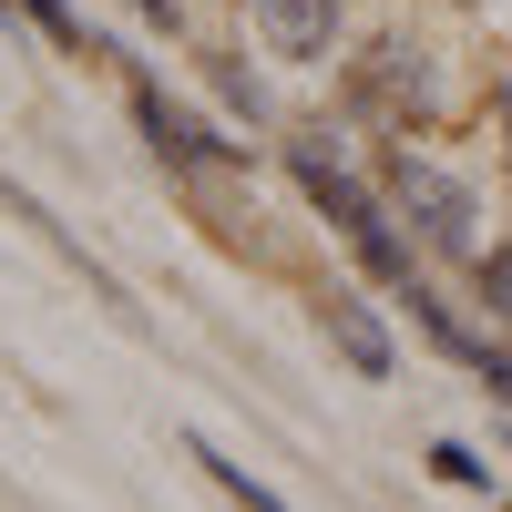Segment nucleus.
Returning <instances> with one entry per match:
<instances>
[{
    "label": "nucleus",
    "mask_w": 512,
    "mask_h": 512,
    "mask_svg": "<svg viewBox=\"0 0 512 512\" xmlns=\"http://www.w3.org/2000/svg\"><path fill=\"white\" fill-rule=\"evenodd\" d=\"M134 134L154 144V164H175V175H226L236 164V134H216V123L185 113V103H164L154 72H134Z\"/></svg>",
    "instance_id": "obj_4"
},
{
    "label": "nucleus",
    "mask_w": 512,
    "mask_h": 512,
    "mask_svg": "<svg viewBox=\"0 0 512 512\" xmlns=\"http://www.w3.org/2000/svg\"><path fill=\"white\" fill-rule=\"evenodd\" d=\"M390 205L410 216V236L431 246V256H482V195L451 175V164H431V154H390Z\"/></svg>",
    "instance_id": "obj_3"
},
{
    "label": "nucleus",
    "mask_w": 512,
    "mask_h": 512,
    "mask_svg": "<svg viewBox=\"0 0 512 512\" xmlns=\"http://www.w3.org/2000/svg\"><path fill=\"white\" fill-rule=\"evenodd\" d=\"M246 21L277 62H328L338 31H349V0H246Z\"/></svg>",
    "instance_id": "obj_5"
},
{
    "label": "nucleus",
    "mask_w": 512,
    "mask_h": 512,
    "mask_svg": "<svg viewBox=\"0 0 512 512\" xmlns=\"http://www.w3.org/2000/svg\"><path fill=\"white\" fill-rule=\"evenodd\" d=\"M349 103H359V113H390L400 134L441 123V103H451V93H441V52H431L420 31H379L369 52L349 62Z\"/></svg>",
    "instance_id": "obj_2"
},
{
    "label": "nucleus",
    "mask_w": 512,
    "mask_h": 512,
    "mask_svg": "<svg viewBox=\"0 0 512 512\" xmlns=\"http://www.w3.org/2000/svg\"><path fill=\"white\" fill-rule=\"evenodd\" d=\"M492 113H502V134H512V62H502V82H492Z\"/></svg>",
    "instance_id": "obj_12"
},
{
    "label": "nucleus",
    "mask_w": 512,
    "mask_h": 512,
    "mask_svg": "<svg viewBox=\"0 0 512 512\" xmlns=\"http://www.w3.org/2000/svg\"><path fill=\"white\" fill-rule=\"evenodd\" d=\"M318 328H328V349L349 359L359 379H400V349H390V328H379V308H369V297L328 287V297H318Z\"/></svg>",
    "instance_id": "obj_6"
},
{
    "label": "nucleus",
    "mask_w": 512,
    "mask_h": 512,
    "mask_svg": "<svg viewBox=\"0 0 512 512\" xmlns=\"http://www.w3.org/2000/svg\"><path fill=\"white\" fill-rule=\"evenodd\" d=\"M123 11H144L154 31H175V0H123Z\"/></svg>",
    "instance_id": "obj_11"
},
{
    "label": "nucleus",
    "mask_w": 512,
    "mask_h": 512,
    "mask_svg": "<svg viewBox=\"0 0 512 512\" xmlns=\"http://www.w3.org/2000/svg\"><path fill=\"white\" fill-rule=\"evenodd\" d=\"M431 472H441L451 492H492V461H482L472 441H431Z\"/></svg>",
    "instance_id": "obj_9"
},
{
    "label": "nucleus",
    "mask_w": 512,
    "mask_h": 512,
    "mask_svg": "<svg viewBox=\"0 0 512 512\" xmlns=\"http://www.w3.org/2000/svg\"><path fill=\"white\" fill-rule=\"evenodd\" d=\"M216 93H226V103H236L246 123H267V82H256L246 62H216Z\"/></svg>",
    "instance_id": "obj_10"
},
{
    "label": "nucleus",
    "mask_w": 512,
    "mask_h": 512,
    "mask_svg": "<svg viewBox=\"0 0 512 512\" xmlns=\"http://www.w3.org/2000/svg\"><path fill=\"white\" fill-rule=\"evenodd\" d=\"M287 175H297V195H308L318 216L338 226V246H349L369 277L410 287V236L390 226V195H369V185L349 175V154H338V144H318V134H297V144H287Z\"/></svg>",
    "instance_id": "obj_1"
},
{
    "label": "nucleus",
    "mask_w": 512,
    "mask_h": 512,
    "mask_svg": "<svg viewBox=\"0 0 512 512\" xmlns=\"http://www.w3.org/2000/svg\"><path fill=\"white\" fill-rule=\"evenodd\" d=\"M185 461H195V472H205V482H216V492H226L236 512H287V502H277L267 482H256V472H246V461H226V451H216V441H205V431H185Z\"/></svg>",
    "instance_id": "obj_7"
},
{
    "label": "nucleus",
    "mask_w": 512,
    "mask_h": 512,
    "mask_svg": "<svg viewBox=\"0 0 512 512\" xmlns=\"http://www.w3.org/2000/svg\"><path fill=\"white\" fill-rule=\"evenodd\" d=\"M472 277H482V318L512 328V246H482V256H472Z\"/></svg>",
    "instance_id": "obj_8"
}]
</instances>
